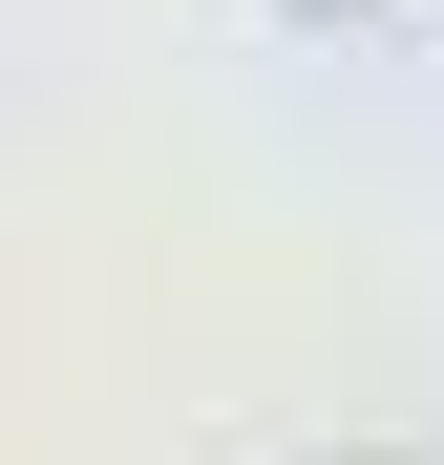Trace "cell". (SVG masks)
<instances>
[{
    "label": "cell",
    "instance_id": "obj_1",
    "mask_svg": "<svg viewBox=\"0 0 444 465\" xmlns=\"http://www.w3.org/2000/svg\"><path fill=\"white\" fill-rule=\"evenodd\" d=\"M275 22H381V0H275Z\"/></svg>",
    "mask_w": 444,
    "mask_h": 465
}]
</instances>
